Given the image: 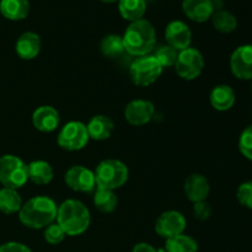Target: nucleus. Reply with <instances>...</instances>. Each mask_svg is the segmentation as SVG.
<instances>
[{
    "instance_id": "1",
    "label": "nucleus",
    "mask_w": 252,
    "mask_h": 252,
    "mask_svg": "<svg viewBox=\"0 0 252 252\" xmlns=\"http://www.w3.org/2000/svg\"><path fill=\"white\" fill-rule=\"evenodd\" d=\"M56 202L47 196H37L22 204L19 219L30 229H44L57 219Z\"/></svg>"
},
{
    "instance_id": "2",
    "label": "nucleus",
    "mask_w": 252,
    "mask_h": 252,
    "mask_svg": "<svg viewBox=\"0 0 252 252\" xmlns=\"http://www.w3.org/2000/svg\"><path fill=\"white\" fill-rule=\"evenodd\" d=\"M125 51L135 57L148 56L157 43V32L148 20L130 22L122 37Z\"/></svg>"
},
{
    "instance_id": "3",
    "label": "nucleus",
    "mask_w": 252,
    "mask_h": 252,
    "mask_svg": "<svg viewBox=\"0 0 252 252\" xmlns=\"http://www.w3.org/2000/svg\"><path fill=\"white\" fill-rule=\"evenodd\" d=\"M57 223L65 235L78 236L88 230L90 225V212L78 199H66L57 211Z\"/></svg>"
},
{
    "instance_id": "4",
    "label": "nucleus",
    "mask_w": 252,
    "mask_h": 252,
    "mask_svg": "<svg viewBox=\"0 0 252 252\" xmlns=\"http://www.w3.org/2000/svg\"><path fill=\"white\" fill-rule=\"evenodd\" d=\"M94 175H95L96 186L115 191L127 182L129 171L127 165L120 160L106 159L96 166Z\"/></svg>"
},
{
    "instance_id": "5",
    "label": "nucleus",
    "mask_w": 252,
    "mask_h": 252,
    "mask_svg": "<svg viewBox=\"0 0 252 252\" xmlns=\"http://www.w3.org/2000/svg\"><path fill=\"white\" fill-rule=\"evenodd\" d=\"M29 180V165L15 155L0 158V184L6 189H17Z\"/></svg>"
},
{
    "instance_id": "6",
    "label": "nucleus",
    "mask_w": 252,
    "mask_h": 252,
    "mask_svg": "<svg viewBox=\"0 0 252 252\" xmlns=\"http://www.w3.org/2000/svg\"><path fill=\"white\" fill-rule=\"evenodd\" d=\"M162 66L154 56H143L135 59L129 68V76L138 86H149L159 79Z\"/></svg>"
},
{
    "instance_id": "7",
    "label": "nucleus",
    "mask_w": 252,
    "mask_h": 252,
    "mask_svg": "<svg viewBox=\"0 0 252 252\" xmlns=\"http://www.w3.org/2000/svg\"><path fill=\"white\" fill-rule=\"evenodd\" d=\"M204 68V58L196 48H186L179 52L175 63L177 75L184 80H194L202 74Z\"/></svg>"
},
{
    "instance_id": "8",
    "label": "nucleus",
    "mask_w": 252,
    "mask_h": 252,
    "mask_svg": "<svg viewBox=\"0 0 252 252\" xmlns=\"http://www.w3.org/2000/svg\"><path fill=\"white\" fill-rule=\"evenodd\" d=\"M89 133L86 126L79 121H71L66 123L58 133L57 142L62 149L68 152H76L86 147L89 142Z\"/></svg>"
},
{
    "instance_id": "9",
    "label": "nucleus",
    "mask_w": 252,
    "mask_h": 252,
    "mask_svg": "<svg viewBox=\"0 0 252 252\" xmlns=\"http://www.w3.org/2000/svg\"><path fill=\"white\" fill-rule=\"evenodd\" d=\"M185 229H186V219L177 211L164 212L155 221V231L158 235L165 239L184 234Z\"/></svg>"
},
{
    "instance_id": "10",
    "label": "nucleus",
    "mask_w": 252,
    "mask_h": 252,
    "mask_svg": "<svg viewBox=\"0 0 252 252\" xmlns=\"http://www.w3.org/2000/svg\"><path fill=\"white\" fill-rule=\"evenodd\" d=\"M64 181L69 189L75 192H91L96 186L94 172L80 165L71 166L65 172Z\"/></svg>"
},
{
    "instance_id": "11",
    "label": "nucleus",
    "mask_w": 252,
    "mask_h": 252,
    "mask_svg": "<svg viewBox=\"0 0 252 252\" xmlns=\"http://www.w3.org/2000/svg\"><path fill=\"white\" fill-rule=\"evenodd\" d=\"M231 73L240 80L252 79V46L244 44L238 47L230 57Z\"/></svg>"
},
{
    "instance_id": "12",
    "label": "nucleus",
    "mask_w": 252,
    "mask_h": 252,
    "mask_svg": "<svg viewBox=\"0 0 252 252\" xmlns=\"http://www.w3.org/2000/svg\"><path fill=\"white\" fill-rule=\"evenodd\" d=\"M155 107L150 101L147 100H133L126 106L125 117L129 125L139 127L144 126L152 121L154 116Z\"/></svg>"
},
{
    "instance_id": "13",
    "label": "nucleus",
    "mask_w": 252,
    "mask_h": 252,
    "mask_svg": "<svg viewBox=\"0 0 252 252\" xmlns=\"http://www.w3.org/2000/svg\"><path fill=\"white\" fill-rule=\"evenodd\" d=\"M165 38L167 44L176 51H184L189 48L192 41V33L189 27L184 21L175 20L171 21L165 29Z\"/></svg>"
},
{
    "instance_id": "14",
    "label": "nucleus",
    "mask_w": 252,
    "mask_h": 252,
    "mask_svg": "<svg viewBox=\"0 0 252 252\" xmlns=\"http://www.w3.org/2000/svg\"><path fill=\"white\" fill-rule=\"evenodd\" d=\"M61 117L59 112L52 106H41L34 110L32 115V123L36 129L43 133H51L58 128Z\"/></svg>"
},
{
    "instance_id": "15",
    "label": "nucleus",
    "mask_w": 252,
    "mask_h": 252,
    "mask_svg": "<svg viewBox=\"0 0 252 252\" xmlns=\"http://www.w3.org/2000/svg\"><path fill=\"white\" fill-rule=\"evenodd\" d=\"M184 189L187 198L193 203H197V202L206 201L211 191V186H209L208 180L203 175L193 174L187 177Z\"/></svg>"
},
{
    "instance_id": "16",
    "label": "nucleus",
    "mask_w": 252,
    "mask_h": 252,
    "mask_svg": "<svg viewBox=\"0 0 252 252\" xmlns=\"http://www.w3.org/2000/svg\"><path fill=\"white\" fill-rule=\"evenodd\" d=\"M182 10L191 21L198 24L208 21L214 12L212 0H184Z\"/></svg>"
},
{
    "instance_id": "17",
    "label": "nucleus",
    "mask_w": 252,
    "mask_h": 252,
    "mask_svg": "<svg viewBox=\"0 0 252 252\" xmlns=\"http://www.w3.org/2000/svg\"><path fill=\"white\" fill-rule=\"evenodd\" d=\"M15 49L20 58L31 61L36 58L41 51V38L34 32H25L17 38Z\"/></svg>"
},
{
    "instance_id": "18",
    "label": "nucleus",
    "mask_w": 252,
    "mask_h": 252,
    "mask_svg": "<svg viewBox=\"0 0 252 252\" xmlns=\"http://www.w3.org/2000/svg\"><path fill=\"white\" fill-rule=\"evenodd\" d=\"M89 138L94 140H106L111 137L115 129V123L110 117L103 115L94 116L90 121H89L88 126Z\"/></svg>"
},
{
    "instance_id": "19",
    "label": "nucleus",
    "mask_w": 252,
    "mask_h": 252,
    "mask_svg": "<svg viewBox=\"0 0 252 252\" xmlns=\"http://www.w3.org/2000/svg\"><path fill=\"white\" fill-rule=\"evenodd\" d=\"M212 107L218 111H228L235 103V93L229 85H217L209 95Z\"/></svg>"
},
{
    "instance_id": "20",
    "label": "nucleus",
    "mask_w": 252,
    "mask_h": 252,
    "mask_svg": "<svg viewBox=\"0 0 252 252\" xmlns=\"http://www.w3.org/2000/svg\"><path fill=\"white\" fill-rule=\"evenodd\" d=\"M0 12L6 19L12 21L26 19L30 12L29 0H1Z\"/></svg>"
},
{
    "instance_id": "21",
    "label": "nucleus",
    "mask_w": 252,
    "mask_h": 252,
    "mask_svg": "<svg viewBox=\"0 0 252 252\" xmlns=\"http://www.w3.org/2000/svg\"><path fill=\"white\" fill-rule=\"evenodd\" d=\"M29 180L33 184L43 186L51 184L53 180V169L51 165L43 160H36L29 164Z\"/></svg>"
},
{
    "instance_id": "22",
    "label": "nucleus",
    "mask_w": 252,
    "mask_h": 252,
    "mask_svg": "<svg viewBox=\"0 0 252 252\" xmlns=\"http://www.w3.org/2000/svg\"><path fill=\"white\" fill-rule=\"evenodd\" d=\"M118 10L123 19L134 22L143 19L147 10V2L145 0H120Z\"/></svg>"
},
{
    "instance_id": "23",
    "label": "nucleus",
    "mask_w": 252,
    "mask_h": 252,
    "mask_svg": "<svg viewBox=\"0 0 252 252\" xmlns=\"http://www.w3.org/2000/svg\"><path fill=\"white\" fill-rule=\"evenodd\" d=\"M94 204L101 213H112L118 204V198L115 192L111 189H100L96 187V192L94 194Z\"/></svg>"
},
{
    "instance_id": "24",
    "label": "nucleus",
    "mask_w": 252,
    "mask_h": 252,
    "mask_svg": "<svg viewBox=\"0 0 252 252\" xmlns=\"http://www.w3.org/2000/svg\"><path fill=\"white\" fill-rule=\"evenodd\" d=\"M22 199L16 189H0V212L5 214H14L21 209Z\"/></svg>"
},
{
    "instance_id": "25",
    "label": "nucleus",
    "mask_w": 252,
    "mask_h": 252,
    "mask_svg": "<svg viewBox=\"0 0 252 252\" xmlns=\"http://www.w3.org/2000/svg\"><path fill=\"white\" fill-rule=\"evenodd\" d=\"M165 250L166 252H197L198 245L191 236L180 234L174 238L166 239Z\"/></svg>"
},
{
    "instance_id": "26",
    "label": "nucleus",
    "mask_w": 252,
    "mask_h": 252,
    "mask_svg": "<svg viewBox=\"0 0 252 252\" xmlns=\"http://www.w3.org/2000/svg\"><path fill=\"white\" fill-rule=\"evenodd\" d=\"M212 22L217 31L221 32V33H230V32L235 31L238 27V20L234 16L231 12L226 11V10H218L214 11L212 15Z\"/></svg>"
},
{
    "instance_id": "27",
    "label": "nucleus",
    "mask_w": 252,
    "mask_h": 252,
    "mask_svg": "<svg viewBox=\"0 0 252 252\" xmlns=\"http://www.w3.org/2000/svg\"><path fill=\"white\" fill-rule=\"evenodd\" d=\"M101 53L107 58H117L125 52L122 37L118 34H107L100 43Z\"/></svg>"
},
{
    "instance_id": "28",
    "label": "nucleus",
    "mask_w": 252,
    "mask_h": 252,
    "mask_svg": "<svg viewBox=\"0 0 252 252\" xmlns=\"http://www.w3.org/2000/svg\"><path fill=\"white\" fill-rule=\"evenodd\" d=\"M155 59L159 62L160 65L162 68H167V66L175 65L177 61V57H179V51H176L175 48H172L171 46H162L155 53Z\"/></svg>"
},
{
    "instance_id": "29",
    "label": "nucleus",
    "mask_w": 252,
    "mask_h": 252,
    "mask_svg": "<svg viewBox=\"0 0 252 252\" xmlns=\"http://www.w3.org/2000/svg\"><path fill=\"white\" fill-rule=\"evenodd\" d=\"M43 238L51 245H58L65 239V233L58 223H52L44 228Z\"/></svg>"
},
{
    "instance_id": "30",
    "label": "nucleus",
    "mask_w": 252,
    "mask_h": 252,
    "mask_svg": "<svg viewBox=\"0 0 252 252\" xmlns=\"http://www.w3.org/2000/svg\"><path fill=\"white\" fill-rule=\"evenodd\" d=\"M239 149L244 157L252 160V125L241 133L239 139Z\"/></svg>"
},
{
    "instance_id": "31",
    "label": "nucleus",
    "mask_w": 252,
    "mask_h": 252,
    "mask_svg": "<svg viewBox=\"0 0 252 252\" xmlns=\"http://www.w3.org/2000/svg\"><path fill=\"white\" fill-rule=\"evenodd\" d=\"M236 197L241 206L252 209V181L244 182L243 185H240Z\"/></svg>"
},
{
    "instance_id": "32",
    "label": "nucleus",
    "mask_w": 252,
    "mask_h": 252,
    "mask_svg": "<svg viewBox=\"0 0 252 252\" xmlns=\"http://www.w3.org/2000/svg\"><path fill=\"white\" fill-rule=\"evenodd\" d=\"M193 214L198 220H207L212 214V208L206 201L197 202L193 206Z\"/></svg>"
},
{
    "instance_id": "33",
    "label": "nucleus",
    "mask_w": 252,
    "mask_h": 252,
    "mask_svg": "<svg viewBox=\"0 0 252 252\" xmlns=\"http://www.w3.org/2000/svg\"><path fill=\"white\" fill-rule=\"evenodd\" d=\"M0 252H32V251L31 249L27 248V246L24 245V244L10 241V243H5L0 246Z\"/></svg>"
},
{
    "instance_id": "34",
    "label": "nucleus",
    "mask_w": 252,
    "mask_h": 252,
    "mask_svg": "<svg viewBox=\"0 0 252 252\" xmlns=\"http://www.w3.org/2000/svg\"><path fill=\"white\" fill-rule=\"evenodd\" d=\"M132 252H158L155 248H153L152 245L147 243H139L133 248Z\"/></svg>"
},
{
    "instance_id": "35",
    "label": "nucleus",
    "mask_w": 252,
    "mask_h": 252,
    "mask_svg": "<svg viewBox=\"0 0 252 252\" xmlns=\"http://www.w3.org/2000/svg\"><path fill=\"white\" fill-rule=\"evenodd\" d=\"M212 5H213L214 11L223 10V0H212Z\"/></svg>"
},
{
    "instance_id": "36",
    "label": "nucleus",
    "mask_w": 252,
    "mask_h": 252,
    "mask_svg": "<svg viewBox=\"0 0 252 252\" xmlns=\"http://www.w3.org/2000/svg\"><path fill=\"white\" fill-rule=\"evenodd\" d=\"M100 1L105 2V4H112V2H116V1H120V0H100Z\"/></svg>"
},
{
    "instance_id": "37",
    "label": "nucleus",
    "mask_w": 252,
    "mask_h": 252,
    "mask_svg": "<svg viewBox=\"0 0 252 252\" xmlns=\"http://www.w3.org/2000/svg\"><path fill=\"white\" fill-rule=\"evenodd\" d=\"M160 252H162V251H160Z\"/></svg>"
}]
</instances>
